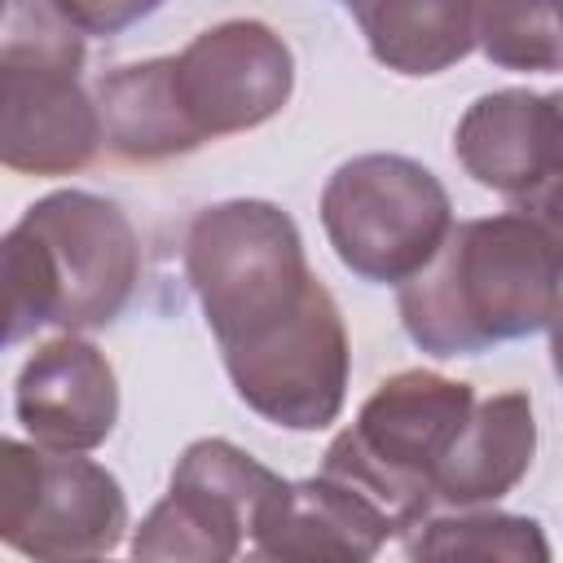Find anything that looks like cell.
<instances>
[{"label": "cell", "mask_w": 563, "mask_h": 563, "mask_svg": "<svg viewBox=\"0 0 563 563\" xmlns=\"http://www.w3.org/2000/svg\"><path fill=\"white\" fill-rule=\"evenodd\" d=\"M369 53L396 75H440L475 48L479 0H347Z\"/></svg>", "instance_id": "2e32d148"}, {"label": "cell", "mask_w": 563, "mask_h": 563, "mask_svg": "<svg viewBox=\"0 0 563 563\" xmlns=\"http://www.w3.org/2000/svg\"><path fill=\"white\" fill-rule=\"evenodd\" d=\"M282 488V475L255 462L246 449L211 435L194 440L176 471L167 497L141 519L132 537L136 559H194V563H229L260 506Z\"/></svg>", "instance_id": "52a82bcc"}, {"label": "cell", "mask_w": 563, "mask_h": 563, "mask_svg": "<svg viewBox=\"0 0 563 563\" xmlns=\"http://www.w3.org/2000/svg\"><path fill=\"white\" fill-rule=\"evenodd\" d=\"M128 501L119 479L84 453H44L40 497L13 550L31 559H92L123 541Z\"/></svg>", "instance_id": "4fadbf2b"}, {"label": "cell", "mask_w": 563, "mask_h": 563, "mask_svg": "<svg viewBox=\"0 0 563 563\" xmlns=\"http://www.w3.org/2000/svg\"><path fill=\"white\" fill-rule=\"evenodd\" d=\"M31 229L48 242L62 277V312L57 325L66 334L110 325L136 290L141 277V242L132 220L97 194L57 189L22 211Z\"/></svg>", "instance_id": "9c48e42d"}, {"label": "cell", "mask_w": 563, "mask_h": 563, "mask_svg": "<svg viewBox=\"0 0 563 563\" xmlns=\"http://www.w3.org/2000/svg\"><path fill=\"white\" fill-rule=\"evenodd\" d=\"M409 559H475V563H545L550 545L537 519L488 506H462L453 515H422L405 532Z\"/></svg>", "instance_id": "e0dca14e"}, {"label": "cell", "mask_w": 563, "mask_h": 563, "mask_svg": "<svg viewBox=\"0 0 563 563\" xmlns=\"http://www.w3.org/2000/svg\"><path fill=\"white\" fill-rule=\"evenodd\" d=\"M22 431L53 453H92L119 422V383L101 347L62 334L22 365L13 387Z\"/></svg>", "instance_id": "8fae6325"}, {"label": "cell", "mask_w": 563, "mask_h": 563, "mask_svg": "<svg viewBox=\"0 0 563 563\" xmlns=\"http://www.w3.org/2000/svg\"><path fill=\"white\" fill-rule=\"evenodd\" d=\"M185 277L220 347L282 317L312 282L295 220L264 198H229L194 216Z\"/></svg>", "instance_id": "277c9868"}, {"label": "cell", "mask_w": 563, "mask_h": 563, "mask_svg": "<svg viewBox=\"0 0 563 563\" xmlns=\"http://www.w3.org/2000/svg\"><path fill=\"white\" fill-rule=\"evenodd\" d=\"M62 277L40 229L18 220L0 238V352L31 339L40 325H57Z\"/></svg>", "instance_id": "ac0fdd59"}, {"label": "cell", "mask_w": 563, "mask_h": 563, "mask_svg": "<svg viewBox=\"0 0 563 563\" xmlns=\"http://www.w3.org/2000/svg\"><path fill=\"white\" fill-rule=\"evenodd\" d=\"M92 106L101 119V145L128 163H158L202 145L176 101L172 57L106 70L92 84Z\"/></svg>", "instance_id": "9a60e30c"}, {"label": "cell", "mask_w": 563, "mask_h": 563, "mask_svg": "<svg viewBox=\"0 0 563 563\" xmlns=\"http://www.w3.org/2000/svg\"><path fill=\"white\" fill-rule=\"evenodd\" d=\"M0 9H4V0H0Z\"/></svg>", "instance_id": "44dd1931"}, {"label": "cell", "mask_w": 563, "mask_h": 563, "mask_svg": "<svg viewBox=\"0 0 563 563\" xmlns=\"http://www.w3.org/2000/svg\"><path fill=\"white\" fill-rule=\"evenodd\" d=\"M471 405V383L444 378L435 369H400L378 383L356 422L330 440L321 471L365 493L400 537L413 519L435 510L431 479Z\"/></svg>", "instance_id": "3957f363"}, {"label": "cell", "mask_w": 563, "mask_h": 563, "mask_svg": "<svg viewBox=\"0 0 563 563\" xmlns=\"http://www.w3.org/2000/svg\"><path fill=\"white\" fill-rule=\"evenodd\" d=\"M405 334L431 356H475L559 317L554 216L501 211L449 224L431 260L396 290Z\"/></svg>", "instance_id": "6da1fadb"}, {"label": "cell", "mask_w": 563, "mask_h": 563, "mask_svg": "<svg viewBox=\"0 0 563 563\" xmlns=\"http://www.w3.org/2000/svg\"><path fill=\"white\" fill-rule=\"evenodd\" d=\"M387 537H396V523L365 493L321 471L299 484L282 479L251 523V554L286 563H361L374 559Z\"/></svg>", "instance_id": "7c38bea8"}, {"label": "cell", "mask_w": 563, "mask_h": 563, "mask_svg": "<svg viewBox=\"0 0 563 563\" xmlns=\"http://www.w3.org/2000/svg\"><path fill=\"white\" fill-rule=\"evenodd\" d=\"M172 88L198 141L260 128L295 88V57L286 40L255 22L233 18L194 35L172 57Z\"/></svg>", "instance_id": "ba28073f"}, {"label": "cell", "mask_w": 563, "mask_h": 563, "mask_svg": "<svg viewBox=\"0 0 563 563\" xmlns=\"http://www.w3.org/2000/svg\"><path fill=\"white\" fill-rule=\"evenodd\" d=\"M537 453V418L523 391H501L475 400L457 440L435 466L431 497L435 506H493L501 501L532 466Z\"/></svg>", "instance_id": "5bb4252c"}, {"label": "cell", "mask_w": 563, "mask_h": 563, "mask_svg": "<svg viewBox=\"0 0 563 563\" xmlns=\"http://www.w3.org/2000/svg\"><path fill=\"white\" fill-rule=\"evenodd\" d=\"M475 44L501 70L554 75L563 66L559 0H479L475 4Z\"/></svg>", "instance_id": "d6986e66"}, {"label": "cell", "mask_w": 563, "mask_h": 563, "mask_svg": "<svg viewBox=\"0 0 563 563\" xmlns=\"http://www.w3.org/2000/svg\"><path fill=\"white\" fill-rule=\"evenodd\" d=\"M321 224L343 268L400 286L453 224L440 176L405 154H356L321 189Z\"/></svg>", "instance_id": "5b68a950"}, {"label": "cell", "mask_w": 563, "mask_h": 563, "mask_svg": "<svg viewBox=\"0 0 563 563\" xmlns=\"http://www.w3.org/2000/svg\"><path fill=\"white\" fill-rule=\"evenodd\" d=\"M88 44L57 0L0 9V167L70 176L101 145L92 92L79 84Z\"/></svg>", "instance_id": "7a4b0ae2"}, {"label": "cell", "mask_w": 563, "mask_h": 563, "mask_svg": "<svg viewBox=\"0 0 563 563\" xmlns=\"http://www.w3.org/2000/svg\"><path fill=\"white\" fill-rule=\"evenodd\" d=\"M163 0H57V9L84 31V35H119L150 18Z\"/></svg>", "instance_id": "ffe728a7"}, {"label": "cell", "mask_w": 563, "mask_h": 563, "mask_svg": "<svg viewBox=\"0 0 563 563\" xmlns=\"http://www.w3.org/2000/svg\"><path fill=\"white\" fill-rule=\"evenodd\" d=\"M220 352L238 400L260 418L286 431H321L339 418L352 352L343 312L317 277L282 317Z\"/></svg>", "instance_id": "8992f818"}, {"label": "cell", "mask_w": 563, "mask_h": 563, "mask_svg": "<svg viewBox=\"0 0 563 563\" xmlns=\"http://www.w3.org/2000/svg\"><path fill=\"white\" fill-rule=\"evenodd\" d=\"M457 163L484 189L519 202V211L554 216L563 172L559 92L501 88L466 106L453 132Z\"/></svg>", "instance_id": "30bf717a"}]
</instances>
